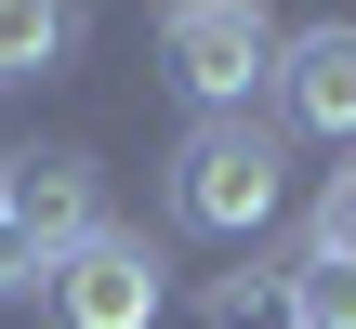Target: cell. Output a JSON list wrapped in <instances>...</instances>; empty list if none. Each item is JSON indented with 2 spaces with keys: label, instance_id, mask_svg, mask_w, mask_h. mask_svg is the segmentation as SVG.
<instances>
[{
  "label": "cell",
  "instance_id": "7",
  "mask_svg": "<svg viewBox=\"0 0 356 329\" xmlns=\"http://www.w3.org/2000/svg\"><path fill=\"white\" fill-rule=\"evenodd\" d=\"M211 329H291V264H251V277H211Z\"/></svg>",
  "mask_w": 356,
  "mask_h": 329
},
{
  "label": "cell",
  "instance_id": "10",
  "mask_svg": "<svg viewBox=\"0 0 356 329\" xmlns=\"http://www.w3.org/2000/svg\"><path fill=\"white\" fill-rule=\"evenodd\" d=\"M0 290H40V264L13 251V224H0Z\"/></svg>",
  "mask_w": 356,
  "mask_h": 329
},
{
  "label": "cell",
  "instance_id": "8",
  "mask_svg": "<svg viewBox=\"0 0 356 329\" xmlns=\"http://www.w3.org/2000/svg\"><path fill=\"white\" fill-rule=\"evenodd\" d=\"M291 329H356V264L304 251V264H291Z\"/></svg>",
  "mask_w": 356,
  "mask_h": 329
},
{
  "label": "cell",
  "instance_id": "5",
  "mask_svg": "<svg viewBox=\"0 0 356 329\" xmlns=\"http://www.w3.org/2000/svg\"><path fill=\"white\" fill-rule=\"evenodd\" d=\"M277 106H291L304 132L356 145V26H291V40H277Z\"/></svg>",
  "mask_w": 356,
  "mask_h": 329
},
{
  "label": "cell",
  "instance_id": "2",
  "mask_svg": "<svg viewBox=\"0 0 356 329\" xmlns=\"http://www.w3.org/2000/svg\"><path fill=\"white\" fill-rule=\"evenodd\" d=\"M159 66L198 119H251V79H277V13L264 0H172Z\"/></svg>",
  "mask_w": 356,
  "mask_h": 329
},
{
  "label": "cell",
  "instance_id": "6",
  "mask_svg": "<svg viewBox=\"0 0 356 329\" xmlns=\"http://www.w3.org/2000/svg\"><path fill=\"white\" fill-rule=\"evenodd\" d=\"M66 53H79V0H0V92L53 79Z\"/></svg>",
  "mask_w": 356,
  "mask_h": 329
},
{
  "label": "cell",
  "instance_id": "9",
  "mask_svg": "<svg viewBox=\"0 0 356 329\" xmlns=\"http://www.w3.org/2000/svg\"><path fill=\"white\" fill-rule=\"evenodd\" d=\"M304 251H330V264H356V158L317 185V224H304Z\"/></svg>",
  "mask_w": 356,
  "mask_h": 329
},
{
  "label": "cell",
  "instance_id": "3",
  "mask_svg": "<svg viewBox=\"0 0 356 329\" xmlns=\"http://www.w3.org/2000/svg\"><path fill=\"white\" fill-rule=\"evenodd\" d=\"M0 224H13V251L53 277L79 237H106V185H92V158H79V145H26V158H0Z\"/></svg>",
  "mask_w": 356,
  "mask_h": 329
},
{
  "label": "cell",
  "instance_id": "1",
  "mask_svg": "<svg viewBox=\"0 0 356 329\" xmlns=\"http://www.w3.org/2000/svg\"><path fill=\"white\" fill-rule=\"evenodd\" d=\"M172 224L185 237H264L277 224V198H291V171H277V132L264 119H198L185 145H172Z\"/></svg>",
  "mask_w": 356,
  "mask_h": 329
},
{
  "label": "cell",
  "instance_id": "4",
  "mask_svg": "<svg viewBox=\"0 0 356 329\" xmlns=\"http://www.w3.org/2000/svg\"><path fill=\"white\" fill-rule=\"evenodd\" d=\"M159 303H172V277H159V251L145 237H79L53 277H40V317L53 329H159Z\"/></svg>",
  "mask_w": 356,
  "mask_h": 329
}]
</instances>
